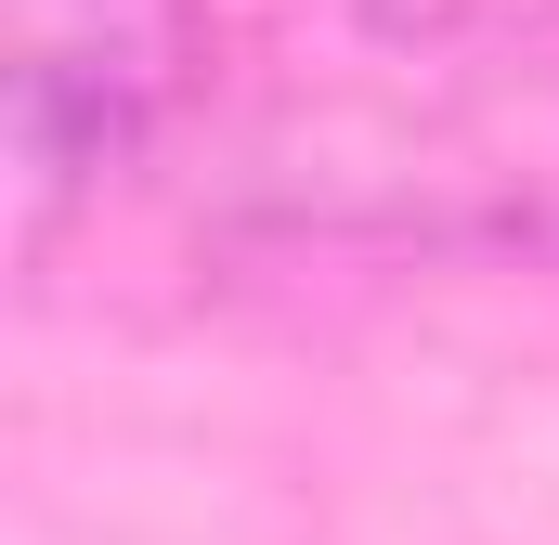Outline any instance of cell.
Listing matches in <instances>:
<instances>
[{
  "label": "cell",
  "mask_w": 559,
  "mask_h": 545,
  "mask_svg": "<svg viewBox=\"0 0 559 545\" xmlns=\"http://www.w3.org/2000/svg\"><path fill=\"white\" fill-rule=\"evenodd\" d=\"M13 13V208L52 234L79 195L143 169V143L182 118L209 26L195 0H0Z\"/></svg>",
  "instance_id": "obj_1"
}]
</instances>
